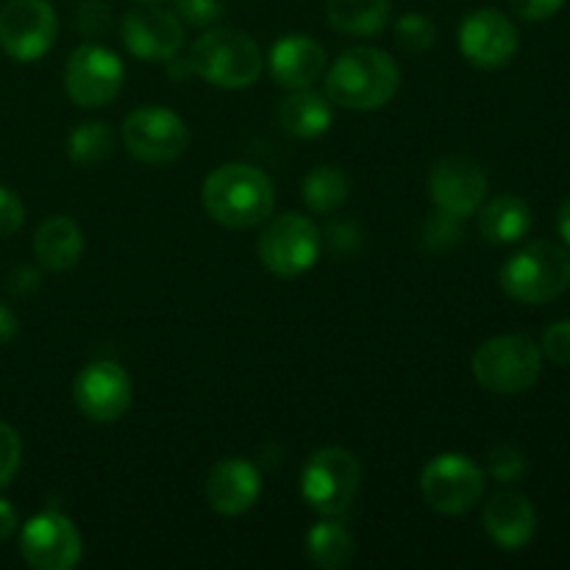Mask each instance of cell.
Masks as SVG:
<instances>
[{
	"instance_id": "1",
	"label": "cell",
	"mask_w": 570,
	"mask_h": 570,
	"mask_svg": "<svg viewBox=\"0 0 570 570\" xmlns=\"http://www.w3.org/2000/svg\"><path fill=\"white\" fill-rule=\"evenodd\" d=\"M200 198L206 215L217 226L234 232L262 226L276 209V187L271 176L248 161H228L212 170L200 189Z\"/></svg>"
},
{
	"instance_id": "2",
	"label": "cell",
	"mask_w": 570,
	"mask_h": 570,
	"mask_svg": "<svg viewBox=\"0 0 570 570\" xmlns=\"http://www.w3.org/2000/svg\"><path fill=\"white\" fill-rule=\"evenodd\" d=\"M401 87V67L379 48H351L326 72V95L334 106L373 111L387 106Z\"/></svg>"
},
{
	"instance_id": "3",
	"label": "cell",
	"mask_w": 570,
	"mask_h": 570,
	"mask_svg": "<svg viewBox=\"0 0 570 570\" xmlns=\"http://www.w3.org/2000/svg\"><path fill=\"white\" fill-rule=\"evenodd\" d=\"M499 284L512 301L529 306L551 304L570 287V254L566 245L538 239L523 245L501 265Z\"/></svg>"
},
{
	"instance_id": "4",
	"label": "cell",
	"mask_w": 570,
	"mask_h": 570,
	"mask_svg": "<svg viewBox=\"0 0 570 570\" xmlns=\"http://www.w3.org/2000/svg\"><path fill=\"white\" fill-rule=\"evenodd\" d=\"M187 65L212 87L248 89L259 81L265 59L259 45L248 33L239 28L217 26L193 45Z\"/></svg>"
},
{
	"instance_id": "5",
	"label": "cell",
	"mask_w": 570,
	"mask_h": 570,
	"mask_svg": "<svg viewBox=\"0 0 570 570\" xmlns=\"http://www.w3.org/2000/svg\"><path fill=\"white\" fill-rule=\"evenodd\" d=\"M471 367L476 384L488 393L518 395L540 379L543 351L529 334H499L479 345Z\"/></svg>"
},
{
	"instance_id": "6",
	"label": "cell",
	"mask_w": 570,
	"mask_h": 570,
	"mask_svg": "<svg viewBox=\"0 0 570 570\" xmlns=\"http://www.w3.org/2000/svg\"><path fill=\"white\" fill-rule=\"evenodd\" d=\"M362 468L351 451L326 445L301 468V495L321 518H343L354 507Z\"/></svg>"
},
{
	"instance_id": "7",
	"label": "cell",
	"mask_w": 570,
	"mask_h": 570,
	"mask_svg": "<svg viewBox=\"0 0 570 570\" xmlns=\"http://www.w3.org/2000/svg\"><path fill=\"white\" fill-rule=\"evenodd\" d=\"M323 239L315 223L298 212L278 215L262 228L256 254L262 265L278 278H298L317 265Z\"/></svg>"
},
{
	"instance_id": "8",
	"label": "cell",
	"mask_w": 570,
	"mask_h": 570,
	"mask_svg": "<svg viewBox=\"0 0 570 570\" xmlns=\"http://www.w3.org/2000/svg\"><path fill=\"white\" fill-rule=\"evenodd\" d=\"M421 495L440 515H465L482 501L484 471L465 454H438L423 465Z\"/></svg>"
},
{
	"instance_id": "9",
	"label": "cell",
	"mask_w": 570,
	"mask_h": 570,
	"mask_svg": "<svg viewBox=\"0 0 570 570\" xmlns=\"http://www.w3.org/2000/svg\"><path fill=\"white\" fill-rule=\"evenodd\" d=\"M126 83V67L115 50L104 45H81L65 65V89L81 109H104L115 104Z\"/></svg>"
},
{
	"instance_id": "10",
	"label": "cell",
	"mask_w": 570,
	"mask_h": 570,
	"mask_svg": "<svg viewBox=\"0 0 570 570\" xmlns=\"http://www.w3.org/2000/svg\"><path fill=\"white\" fill-rule=\"evenodd\" d=\"M122 142L145 165H170L189 145V128L181 115L165 106H142L122 120Z\"/></svg>"
},
{
	"instance_id": "11",
	"label": "cell",
	"mask_w": 570,
	"mask_h": 570,
	"mask_svg": "<svg viewBox=\"0 0 570 570\" xmlns=\"http://www.w3.org/2000/svg\"><path fill=\"white\" fill-rule=\"evenodd\" d=\"M59 37V17L48 0H9L0 9V48L9 59L39 61Z\"/></svg>"
},
{
	"instance_id": "12",
	"label": "cell",
	"mask_w": 570,
	"mask_h": 570,
	"mask_svg": "<svg viewBox=\"0 0 570 570\" xmlns=\"http://www.w3.org/2000/svg\"><path fill=\"white\" fill-rule=\"evenodd\" d=\"M20 554L37 570H72L83 554L81 532L65 512L45 510L20 529Z\"/></svg>"
},
{
	"instance_id": "13",
	"label": "cell",
	"mask_w": 570,
	"mask_h": 570,
	"mask_svg": "<svg viewBox=\"0 0 570 570\" xmlns=\"http://www.w3.org/2000/svg\"><path fill=\"white\" fill-rule=\"evenodd\" d=\"M78 412L95 423H115L131 410L134 384L122 365L111 360L89 362L72 382Z\"/></svg>"
},
{
	"instance_id": "14",
	"label": "cell",
	"mask_w": 570,
	"mask_h": 570,
	"mask_svg": "<svg viewBox=\"0 0 570 570\" xmlns=\"http://www.w3.org/2000/svg\"><path fill=\"white\" fill-rule=\"evenodd\" d=\"M456 45H460V53L479 70H501L515 59L521 48V33L504 11L476 9L460 22Z\"/></svg>"
},
{
	"instance_id": "15",
	"label": "cell",
	"mask_w": 570,
	"mask_h": 570,
	"mask_svg": "<svg viewBox=\"0 0 570 570\" xmlns=\"http://www.w3.org/2000/svg\"><path fill=\"white\" fill-rule=\"evenodd\" d=\"M120 37L134 59L167 65L184 48V22L161 6L142 3L122 14Z\"/></svg>"
},
{
	"instance_id": "16",
	"label": "cell",
	"mask_w": 570,
	"mask_h": 570,
	"mask_svg": "<svg viewBox=\"0 0 570 570\" xmlns=\"http://www.w3.org/2000/svg\"><path fill=\"white\" fill-rule=\"evenodd\" d=\"M429 198L440 212L465 220L488 198V173L471 156H443L429 170Z\"/></svg>"
},
{
	"instance_id": "17",
	"label": "cell",
	"mask_w": 570,
	"mask_h": 570,
	"mask_svg": "<svg viewBox=\"0 0 570 570\" xmlns=\"http://www.w3.org/2000/svg\"><path fill=\"white\" fill-rule=\"evenodd\" d=\"M262 495V473L254 462L228 456L212 465L206 476V501L217 515L237 518L254 510Z\"/></svg>"
},
{
	"instance_id": "18",
	"label": "cell",
	"mask_w": 570,
	"mask_h": 570,
	"mask_svg": "<svg viewBox=\"0 0 570 570\" xmlns=\"http://www.w3.org/2000/svg\"><path fill=\"white\" fill-rule=\"evenodd\" d=\"M484 532L499 549L521 551L527 549L538 532V510L532 501L518 490H501L490 495L484 504Z\"/></svg>"
},
{
	"instance_id": "19",
	"label": "cell",
	"mask_w": 570,
	"mask_h": 570,
	"mask_svg": "<svg viewBox=\"0 0 570 570\" xmlns=\"http://www.w3.org/2000/svg\"><path fill=\"white\" fill-rule=\"evenodd\" d=\"M271 76L284 89H306L326 72V50L306 33H287L273 45Z\"/></svg>"
},
{
	"instance_id": "20",
	"label": "cell",
	"mask_w": 570,
	"mask_h": 570,
	"mask_svg": "<svg viewBox=\"0 0 570 570\" xmlns=\"http://www.w3.org/2000/svg\"><path fill=\"white\" fill-rule=\"evenodd\" d=\"M83 254V232L72 217L50 215L33 234V256L45 271H70Z\"/></svg>"
},
{
	"instance_id": "21",
	"label": "cell",
	"mask_w": 570,
	"mask_h": 570,
	"mask_svg": "<svg viewBox=\"0 0 570 570\" xmlns=\"http://www.w3.org/2000/svg\"><path fill=\"white\" fill-rule=\"evenodd\" d=\"M479 234L493 245L521 243L532 232V206L521 195H499L479 206Z\"/></svg>"
},
{
	"instance_id": "22",
	"label": "cell",
	"mask_w": 570,
	"mask_h": 570,
	"mask_svg": "<svg viewBox=\"0 0 570 570\" xmlns=\"http://www.w3.org/2000/svg\"><path fill=\"white\" fill-rule=\"evenodd\" d=\"M334 109L328 95L315 89H289L287 98L278 106V126L298 139H315L332 128Z\"/></svg>"
},
{
	"instance_id": "23",
	"label": "cell",
	"mask_w": 570,
	"mask_h": 570,
	"mask_svg": "<svg viewBox=\"0 0 570 570\" xmlns=\"http://www.w3.org/2000/svg\"><path fill=\"white\" fill-rule=\"evenodd\" d=\"M306 557L323 570H340L356 554V540L340 518H323L306 532Z\"/></svg>"
},
{
	"instance_id": "24",
	"label": "cell",
	"mask_w": 570,
	"mask_h": 570,
	"mask_svg": "<svg viewBox=\"0 0 570 570\" xmlns=\"http://www.w3.org/2000/svg\"><path fill=\"white\" fill-rule=\"evenodd\" d=\"M390 0H328L326 20L345 37H373L390 22Z\"/></svg>"
},
{
	"instance_id": "25",
	"label": "cell",
	"mask_w": 570,
	"mask_h": 570,
	"mask_svg": "<svg viewBox=\"0 0 570 570\" xmlns=\"http://www.w3.org/2000/svg\"><path fill=\"white\" fill-rule=\"evenodd\" d=\"M351 178L337 165H317L301 184V198L317 215H332L348 200Z\"/></svg>"
},
{
	"instance_id": "26",
	"label": "cell",
	"mask_w": 570,
	"mask_h": 570,
	"mask_svg": "<svg viewBox=\"0 0 570 570\" xmlns=\"http://www.w3.org/2000/svg\"><path fill=\"white\" fill-rule=\"evenodd\" d=\"M111 150H115V131L100 120L78 122L67 137V156L81 167L100 165L109 159Z\"/></svg>"
},
{
	"instance_id": "27",
	"label": "cell",
	"mask_w": 570,
	"mask_h": 570,
	"mask_svg": "<svg viewBox=\"0 0 570 570\" xmlns=\"http://www.w3.org/2000/svg\"><path fill=\"white\" fill-rule=\"evenodd\" d=\"M395 39L406 53H426L438 42V26L421 11H406L395 20Z\"/></svg>"
},
{
	"instance_id": "28",
	"label": "cell",
	"mask_w": 570,
	"mask_h": 570,
	"mask_svg": "<svg viewBox=\"0 0 570 570\" xmlns=\"http://www.w3.org/2000/svg\"><path fill=\"white\" fill-rule=\"evenodd\" d=\"M529 471V460L523 454V449H518L515 443H499L488 451V473L495 482H521Z\"/></svg>"
},
{
	"instance_id": "29",
	"label": "cell",
	"mask_w": 570,
	"mask_h": 570,
	"mask_svg": "<svg viewBox=\"0 0 570 570\" xmlns=\"http://www.w3.org/2000/svg\"><path fill=\"white\" fill-rule=\"evenodd\" d=\"M22 462V440L14 426L0 421V490L14 482Z\"/></svg>"
},
{
	"instance_id": "30",
	"label": "cell",
	"mask_w": 570,
	"mask_h": 570,
	"mask_svg": "<svg viewBox=\"0 0 570 570\" xmlns=\"http://www.w3.org/2000/svg\"><path fill=\"white\" fill-rule=\"evenodd\" d=\"M220 0H176V17L193 28H212L223 17Z\"/></svg>"
},
{
	"instance_id": "31",
	"label": "cell",
	"mask_w": 570,
	"mask_h": 570,
	"mask_svg": "<svg viewBox=\"0 0 570 570\" xmlns=\"http://www.w3.org/2000/svg\"><path fill=\"white\" fill-rule=\"evenodd\" d=\"M426 243L432 245L434 250L454 248V245L462 243V217L449 215V212H440L429 220L426 226Z\"/></svg>"
},
{
	"instance_id": "32",
	"label": "cell",
	"mask_w": 570,
	"mask_h": 570,
	"mask_svg": "<svg viewBox=\"0 0 570 570\" xmlns=\"http://www.w3.org/2000/svg\"><path fill=\"white\" fill-rule=\"evenodd\" d=\"M546 360H551L554 365L570 367V317L551 323L543 332V343H540Z\"/></svg>"
},
{
	"instance_id": "33",
	"label": "cell",
	"mask_w": 570,
	"mask_h": 570,
	"mask_svg": "<svg viewBox=\"0 0 570 570\" xmlns=\"http://www.w3.org/2000/svg\"><path fill=\"white\" fill-rule=\"evenodd\" d=\"M111 26V9L104 0H83L78 6V31L87 33V37H100V33L109 31Z\"/></svg>"
},
{
	"instance_id": "34",
	"label": "cell",
	"mask_w": 570,
	"mask_h": 570,
	"mask_svg": "<svg viewBox=\"0 0 570 570\" xmlns=\"http://www.w3.org/2000/svg\"><path fill=\"white\" fill-rule=\"evenodd\" d=\"M26 226V206L14 189L0 184V237H11Z\"/></svg>"
},
{
	"instance_id": "35",
	"label": "cell",
	"mask_w": 570,
	"mask_h": 570,
	"mask_svg": "<svg viewBox=\"0 0 570 570\" xmlns=\"http://www.w3.org/2000/svg\"><path fill=\"white\" fill-rule=\"evenodd\" d=\"M510 6L521 20L543 22L551 20L566 6V0H510Z\"/></svg>"
},
{
	"instance_id": "36",
	"label": "cell",
	"mask_w": 570,
	"mask_h": 570,
	"mask_svg": "<svg viewBox=\"0 0 570 570\" xmlns=\"http://www.w3.org/2000/svg\"><path fill=\"white\" fill-rule=\"evenodd\" d=\"M39 284H42L39 271H33V267H26V265L17 267V271H11L9 278H6V287H9V293L17 295V298L37 293Z\"/></svg>"
},
{
	"instance_id": "37",
	"label": "cell",
	"mask_w": 570,
	"mask_h": 570,
	"mask_svg": "<svg viewBox=\"0 0 570 570\" xmlns=\"http://www.w3.org/2000/svg\"><path fill=\"white\" fill-rule=\"evenodd\" d=\"M332 243L343 250H354L360 245V232L351 223H334L332 226Z\"/></svg>"
},
{
	"instance_id": "38",
	"label": "cell",
	"mask_w": 570,
	"mask_h": 570,
	"mask_svg": "<svg viewBox=\"0 0 570 570\" xmlns=\"http://www.w3.org/2000/svg\"><path fill=\"white\" fill-rule=\"evenodd\" d=\"M17 332H20V321H17L14 309L0 301V345L11 343L17 337Z\"/></svg>"
},
{
	"instance_id": "39",
	"label": "cell",
	"mask_w": 570,
	"mask_h": 570,
	"mask_svg": "<svg viewBox=\"0 0 570 570\" xmlns=\"http://www.w3.org/2000/svg\"><path fill=\"white\" fill-rule=\"evenodd\" d=\"M17 527H20V521H17V510L11 507V501L0 499V543L9 540L11 534L17 532Z\"/></svg>"
},
{
	"instance_id": "40",
	"label": "cell",
	"mask_w": 570,
	"mask_h": 570,
	"mask_svg": "<svg viewBox=\"0 0 570 570\" xmlns=\"http://www.w3.org/2000/svg\"><path fill=\"white\" fill-rule=\"evenodd\" d=\"M557 234H560L562 245L570 248V198H566L557 209Z\"/></svg>"
},
{
	"instance_id": "41",
	"label": "cell",
	"mask_w": 570,
	"mask_h": 570,
	"mask_svg": "<svg viewBox=\"0 0 570 570\" xmlns=\"http://www.w3.org/2000/svg\"><path fill=\"white\" fill-rule=\"evenodd\" d=\"M139 3H159V0H139Z\"/></svg>"
}]
</instances>
